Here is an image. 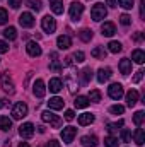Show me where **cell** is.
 Wrapping results in <instances>:
<instances>
[{"label": "cell", "instance_id": "cell-19", "mask_svg": "<svg viewBox=\"0 0 145 147\" xmlns=\"http://www.w3.org/2000/svg\"><path fill=\"white\" fill-rule=\"evenodd\" d=\"M101 33H103V36H113L116 33V26L113 22H104L101 26Z\"/></svg>", "mask_w": 145, "mask_h": 147}, {"label": "cell", "instance_id": "cell-49", "mask_svg": "<svg viewBox=\"0 0 145 147\" xmlns=\"http://www.w3.org/2000/svg\"><path fill=\"white\" fill-rule=\"evenodd\" d=\"M5 105H7V101H5V99H3V98H0V110H2V108H3V106H5Z\"/></svg>", "mask_w": 145, "mask_h": 147}, {"label": "cell", "instance_id": "cell-41", "mask_svg": "<svg viewBox=\"0 0 145 147\" xmlns=\"http://www.w3.org/2000/svg\"><path fill=\"white\" fill-rule=\"evenodd\" d=\"M119 22H121L123 26H130V24H132V17H130L128 14H123V16L119 17Z\"/></svg>", "mask_w": 145, "mask_h": 147}, {"label": "cell", "instance_id": "cell-10", "mask_svg": "<svg viewBox=\"0 0 145 147\" xmlns=\"http://www.w3.org/2000/svg\"><path fill=\"white\" fill-rule=\"evenodd\" d=\"M75 135H77V128L75 127H65L62 130V139H63L65 144H72Z\"/></svg>", "mask_w": 145, "mask_h": 147}, {"label": "cell", "instance_id": "cell-22", "mask_svg": "<svg viewBox=\"0 0 145 147\" xmlns=\"http://www.w3.org/2000/svg\"><path fill=\"white\" fill-rule=\"evenodd\" d=\"M50 7H51V10H53L56 16L63 14V2H62V0H50Z\"/></svg>", "mask_w": 145, "mask_h": 147}, {"label": "cell", "instance_id": "cell-35", "mask_svg": "<svg viewBox=\"0 0 145 147\" xmlns=\"http://www.w3.org/2000/svg\"><path fill=\"white\" fill-rule=\"evenodd\" d=\"M123 125H125V121H123V120L114 121V123H108V132H111V134H113V132H116V130H118L119 127H123Z\"/></svg>", "mask_w": 145, "mask_h": 147}, {"label": "cell", "instance_id": "cell-14", "mask_svg": "<svg viewBox=\"0 0 145 147\" xmlns=\"http://www.w3.org/2000/svg\"><path fill=\"white\" fill-rule=\"evenodd\" d=\"M56 46H58L60 50H68V48L72 46V39H70V36H65V34L58 36V39H56Z\"/></svg>", "mask_w": 145, "mask_h": 147}, {"label": "cell", "instance_id": "cell-34", "mask_svg": "<svg viewBox=\"0 0 145 147\" xmlns=\"http://www.w3.org/2000/svg\"><path fill=\"white\" fill-rule=\"evenodd\" d=\"M28 5H29L33 10H36V12L43 9V2H41V0H28Z\"/></svg>", "mask_w": 145, "mask_h": 147}, {"label": "cell", "instance_id": "cell-15", "mask_svg": "<svg viewBox=\"0 0 145 147\" xmlns=\"http://www.w3.org/2000/svg\"><path fill=\"white\" fill-rule=\"evenodd\" d=\"M118 67H119V72L123 74V75H128V74H132V60H128V58H121Z\"/></svg>", "mask_w": 145, "mask_h": 147}, {"label": "cell", "instance_id": "cell-38", "mask_svg": "<svg viewBox=\"0 0 145 147\" xmlns=\"http://www.w3.org/2000/svg\"><path fill=\"white\" fill-rule=\"evenodd\" d=\"M109 111H111L113 115H123L125 108H123L121 105H114V106H111V108H109Z\"/></svg>", "mask_w": 145, "mask_h": 147}, {"label": "cell", "instance_id": "cell-5", "mask_svg": "<svg viewBox=\"0 0 145 147\" xmlns=\"http://www.w3.org/2000/svg\"><path fill=\"white\" fill-rule=\"evenodd\" d=\"M41 28H43V31L44 33H55L56 31V21L51 17V16H44L43 19H41Z\"/></svg>", "mask_w": 145, "mask_h": 147}, {"label": "cell", "instance_id": "cell-1", "mask_svg": "<svg viewBox=\"0 0 145 147\" xmlns=\"http://www.w3.org/2000/svg\"><path fill=\"white\" fill-rule=\"evenodd\" d=\"M108 16V10H106V7H104V3H101V2H97L96 5H92V9H91V17L96 21V22H99V21H103L104 17Z\"/></svg>", "mask_w": 145, "mask_h": 147}, {"label": "cell", "instance_id": "cell-26", "mask_svg": "<svg viewBox=\"0 0 145 147\" xmlns=\"http://www.w3.org/2000/svg\"><path fill=\"white\" fill-rule=\"evenodd\" d=\"M79 75H80V79H82V80H80V82H82V84H84V86H85V84H89V80H91V79H92V70H91V69H89V67H85V69H84V70H82V72L79 74Z\"/></svg>", "mask_w": 145, "mask_h": 147}, {"label": "cell", "instance_id": "cell-44", "mask_svg": "<svg viewBox=\"0 0 145 147\" xmlns=\"http://www.w3.org/2000/svg\"><path fill=\"white\" fill-rule=\"evenodd\" d=\"M9 5H10L12 9H19V7L22 5V0H9Z\"/></svg>", "mask_w": 145, "mask_h": 147}, {"label": "cell", "instance_id": "cell-7", "mask_svg": "<svg viewBox=\"0 0 145 147\" xmlns=\"http://www.w3.org/2000/svg\"><path fill=\"white\" fill-rule=\"evenodd\" d=\"M82 14H84V5L80 2H72V5H70V19L77 22V21H80Z\"/></svg>", "mask_w": 145, "mask_h": 147}, {"label": "cell", "instance_id": "cell-50", "mask_svg": "<svg viewBox=\"0 0 145 147\" xmlns=\"http://www.w3.org/2000/svg\"><path fill=\"white\" fill-rule=\"evenodd\" d=\"M108 5L109 7H116V0H108Z\"/></svg>", "mask_w": 145, "mask_h": 147}, {"label": "cell", "instance_id": "cell-24", "mask_svg": "<svg viewBox=\"0 0 145 147\" xmlns=\"http://www.w3.org/2000/svg\"><path fill=\"white\" fill-rule=\"evenodd\" d=\"M132 60L135 62V63H138V65H142L145 62V53L142 50H133V53H132Z\"/></svg>", "mask_w": 145, "mask_h": 147}, {"label": "cell", "instance_id": "cell-21", "mask_svg": "<svg viewBox=\"0 0 145 147\" xmlns=\"http://www.w3.org/2000/svg\"><path fill=\"white\" fill-rule=\"evenodd\" d=\"M91 55H92L94 58H97V60H104L106 55H108V51L104 50V46H96V48L91 51Z\"/></svg>", "mask_w": 145, "mask_h": 147}, {"label": "cell", "instance_id": "cell-27", "mask_svg": "<svg viewBox=\"0 0 145 147\" xmlns=\"http://www.w3.org/2000/svg\"><path fill=\"white\" fill-rule=\"evenodd\" d=\"M10 128H12V120H10L9 116H0V130L7 132V130H10Z\"/></svg>", "mask_w": 145, "mask_h": 147}, {"label": "cell", "instance_id": "cell-17", "mask_svg": "<svg viewBox=\"0 0 145 147\" xmlns=\"http://www.w3.org/2000/svg\"><path fill=\"white\" fill-rule=\"evenodd\" d=\"M82 142V147H96L97 146V137L96 135H84L80 139Z\"/></svg>", "mask_w": 145, "mask_h": 147}, {"label": "cell", "instance_id": "cell-9", "mask_svg": "<svg viewBox=\"0 0 145 147\" xmlns=\"http://www.w3.org/2000/svg\"><path fill=\"white\" fill-rule=\"evenodd\" d=\"M19 135L22 139H31L34 135V125L33 123H22L19 127Z\"/></svg>", "mask_w": 145, "mask_h": 147}, {"label": "cell", "instance_id": "cell-32", "mask_svg": "<svg viewBox=\"0 0 145 147\" xmlns=\"http://www.w3.org/2000/svg\"><path fill=\"white\" fill-rule=\"evenodd\" d=\"M144 120H145V113L144 111H137V113L133 115V123H135L137 127H140V125L144 123Z\"/></svg>", "mask_w": 145, "mask_h": 147}, {"label": "cell", "instance_id": "cell-11", "mask_svg": "<svg viewBox=\"0 0 145 147\" xmlns=\"http://www.w3.org/2000/svg\"><path fill=\"white\" fill-rule=\"evenodd\" d=\"M33 92H34L36 98H44V94H46V87H44V80H43V79H38L36 82H34V86H33Z\"/></svg>", "mask_w": 145, "mask_h": 147}, {"label": "cell", "instance_id": "cell-3", "mask_svg": "<svg viewBox=\"0 0 145 147\" xmlns=\"http://www.w3.org/2000/svg\"><path fill=\"white\" fill-rule=\"evenodd\" d=\"M41 120H43L44 123H50L53 128H58V127L62 125V120H60L56 115H53L51 111H43V113H41Z\"/></svg>", "mask_w": 145, "mask_h": 147}, {"label": "cell", "instance_id": "cell-4", "mask_svg": "<svg viewBox=\"0 0 145 147\" xmlns=\"http://www.w3.org/2000/svg\"><path fill=\"white\" fill-rule=\"evenodd\" d=\"M28 115V105L26 103H15L14 108H12V118L14 120H22L24 116Z\"/></svg>", "mask_w": 145, "mask_h": 147}, {"label": "cell", "instance_id": "cell-12", "mask_svg": "<svg viewBox=\"0 0 145 147\" xmlns=\"http://www.w3.org/2000/svg\"><path fill=\"white\" fill-rule=\"evenodd\" d=\"M111 75H113V70H111L109 67L99 69V70H97V80H99L101 84H104V82H108L109 79H111Z\"/></svg>", "mask_w": 145, "mask_h": 147}, {"label": "cell", "instance_id": "cell-18", "mask_svg": "<svg viewBox=\"0 0 145 147\" xmlns=\"http://www.w3.org/2000/svg\"><path fill=\"white\" fill-rule=\"evenodd\" d=\"M91 123H94V115L92 113H82V115H79V125L85 127V125H91Z\"/></svg>", "mask_w": 145, "mask_h": 147}, {"label": "cell", "instance_id": "cell-33", "mask_svg": "<svg viewBox=\"0 0 145 147\" xmlns=\"http://www.w3.org/2000/svg\"><path fill=\"white\" fill-rule=\"evenodd\" d=\"M89 101H92V103H99V101H101V92H99L97 89H92V91L89 92Z\"/></svg>", "mask_w": 145, "mask_h": 147}, {"label": "cell", "instance_id": "cell-30", "mask_svg": "<svg viewBox=\"0 0 145 147\" xmlns=\"http://www.w3.org/2000/svg\"><path fill=\"white\" fill-rule=\"evenodd\" d=\"M108 50L111 51V53H119V51L123 50V46H121V43H119V41H109Z\"/></svg>", "mask_w": 145, "mask_h": 147}, {"label": "cell", "instance_id": "cell-28", "mask_svg": "<svg viewBox=\"0 0 145 147\" xmlns=\"http://www.w3.org/2000/svg\"><path fill=\"white\" fill-rule=\"evenodd\" d=\"M3 36L7 38L9 41H14L15 38H17V31H15V28H12V26H9L5 31H3Z\"/></svg>", "mask_w": 145, "mask_h": 147}, {"label": "cell", "instance_id": "cell-13", "mask_svg": "<svg viewBox=\"0 0 145 147\" xmlns=\"http://www.w3.org/2000/svg\"><path fill=\"white\" fill-rule=\"evenodd\" d=\"M26 51L31 55V57H39L41 55V46L38 45L36 41H29L26 45Z\"/></svg>", "mask_w": 145, "mask_h": 147}, {"label": "cell", "instance_id": "cell-36", "mask_svg": "<svg viewBox=\"0 0 145 147\" xmlns=\"http://www.w3.org/2000/svg\"><path fill=\"white\" fill-rule=\"evenodd\" d=\"M118 144H119V142H118L116 137H111V135H109V137L104 139V146L106 147H118Z\"/></svg>", "mask_w": 145, "mask_h": 147}, {"label": "cell", "instance_id": "cell-51", "mask_svg": "<svg viewBox=\"0 0 145 147\" xmlns=\"http://www.w3.org/2000/svg\"><path fill=\"white\" fill-rule=\"evenodd\" d=\"M133 39H135V41H140V39H142V34H140V33H137V34L133 36Z\"/></svg>", "mask_w": 145, "mask_h": 147}, {"label": "cell", "instance_id": "cell-48", "mask_svg": "<svg viewBox=\"0 0 145 147\" xmlns=\"http://www.w3.org/2000/svg\"><path fill=\"white\" fill-rule=\"evenodd\" d=\"M48 147H60V142H56L55 139H51V140L48 142Z\"/></svg>", "mask_w": 145, "mask_h": 147}, {"label": "cell", "instance_id": "cell-46", "mask_svg": "<svg viewBox=\"0 0 145 147\" xmlns=\"http://www.w3.org/2000/svg\"><path fill=\"white\" fill-rule=\"evenodd\" d=\"M73 118H75L73 110H67V111H65V120H68V121H70V120H73Z\"/></svg>", "mask_w": 145, "mask_h": 147}, {"label": "cell", "instance_id": "cell-8", "mask_svg": "<svg viewBox=\"0 0 145 147\" xmlns=\"http://www.w3.org/2000/svg\"><path fill=\"white\" fill-rule=\"evenodd\" d=\"M19 24L22 28H33L34 26V16L31 12H22L19 16Z\"/></svg>", "mask_w": 145, "mask_h": 147}, {"label": "cell", "instance_id": "cell-31", "mask_svg": "<svg viewBox=\"0 0 145 147\" xmlns=\"http://www.w3.org/2000/svg\"><path fill=\"white\" fill-rule=\"evenodd\" d=\"M79 38H80L84 43H89V41L92 39V31H91V29H82V31L79 33Z\"/></svg>", "mask_w": 145, "mask_h": 147}, {"label": "cell", "instance_id": "cell-16", "mask_svg": "<svg viewBox=\"0 0 145 147\" xmlns=\"http://www.w3.org/2000/svg\"><path fill=\"white\" fill-rule=\"evenodd\" d=\"M48 106H50V110H62V108L65 106V101H63L62 98L55 96V98H51V99L48 101Z\"/></svg>", "mask_w": 145, "mask_h": 147}, {"label": "cell", "instance_id": "cell-52", "mask_svg": "<svg viewBox=\"0 0 145 147\" xmlns=\"http://www.w3.org/2000/svg\"><path fill=\"white\" fill-rule=\"evenodd\" d=\"M19 147H29V144H28V142H21V144H19Z\"/></svg>", "mask_w": 145, "mask_h": 147}, {"label": "cell", "instance_id": "cell-45", "mask_svg": "<svg viewBox=\"0 0 145 147\" xmlns=\"http://www.w3.org/2000/svg\"><path fill=\"white\" fill-rule=\"evenodd\" d=\"M144 70H138V72L135 74V77H133V82H135V84H137V82H140V80H142V77H144Z\"/></svg>", "mask_w": 145, "mask_h": 147}, {"label": "cell", "instance_id": "cell-29", "mask_svg": "<svg viewBox=\"0 0 145 147\" xmlns=\"http://www.w3.org/2000/svg\"><path fill=\"white\" fill-rule=\"evenodd\" d=\"M135 142H137V146H144L145 144V132L142 128H137V132H135Z\"/></svg>", "mask_w": 145, "mask_h": 147}, {"label": "cell", "instance_id": "cell-20", "mask_svg": "<svg viewBox=\"0 0 145 147\" xmlns=\"http://www.w3.org/2000/svg\"><path fill=\"white\" fill-rule=\"evenodd\" d=\"M48 87H50V91H51V92H60V91H62V87H63V82H62L58 77H55V79H51V80H50Z\"/></svg>", "mask_w": 145, "mask_h": 147}, {"label": "cell", "instance_id": "cell-2", "mask_svg": "<svg viewBox=\"0 0 145 147\" xmlns=\"http://www.w3.org/2000/svg\"><path fill=\"white\" fill-rule=\"evenodd\" d=\"M0 82H2V89H3L7 94H14V92H15L14 80L10 79L9 72H2V74H0Z\"/></svg>", "mask_w": 145, "mask_h": 147}, {"label": "cell", "instance_id": "cell-37", "mask_svg": "<svg viewBox=\"0 0 145 147\" xmlns=\"http://www.w3.org/2000/svg\"><path fill=\"white\" fill-rule=\"evenodd\" d=\"M121 140H123V142H132V134H130V130H126V128L121 130Z\"/></svg>", "mask_w": 145, "mask_h": 147}, {"label": "cell", "instance_id": "cell-23", "mask_svg": "<svg viewBox=\"0 0 145 147\" xmlns=\"http://www.w3.org/2000/svg\"><path fill=\"white\" fill-rule=\"evenodd\" d=\"M137 101H138V92H137L135 89H132V91L126 94V105L132 108V106H135V105H137Z\"/></svg>", "mask_w": 145, "mask_h": 147}, {"label": "cell", "instance_id": "cell-40", "mask_svg": "<svg viewBox=\"0 0 145 147\" xmlns=\"http://www.w3.org/2000/svg\"><path fill=\"white\" fill-rule=\"evenodd\" d=\"M7 21H9V14L3 7H0V24H5Z\"/></svg>", "mask_w": 145, "mask_h": 147}, {"label": "cell", "instance_id": "cell-42", "mask_svg": "<svg viewBox=\"0 0 145 147\" xmlns=\"http://www.w3.org/2000/svg\"><path fill=\"white\" fill-rule=\"evenodd\" d=\"M50 69H51V70H53V72H62V69H63V67H62V65H60V63H58V62H56V60H55V62H51V63H50Z\"/></svg>", "mask_w": 145, "mask_h": 147}, {"label": "cell", "instance_id": "cell-43", "mask_svg": "<svg viewBox=\"0 0 145 147\" xmlns=\"http://www.w3.org/2000/svg\"><path fill=\"white\" fill-rule=\"evenodd\" d=\"M73 58H75V62H77V63H82V62H84V58H85V55H84V51H75Z\"/></svg>", "mask_w": 145, "mask_h": 147}, {"label": "cell", "instance_id": "cell-47", "mask_svg": "<svg viewBox=\"0 0 145 147\" xmlns=\"http://www.w3.org/2000/svg\"><path fill=\"white\" fill-rule=\"evenodd\" d=\"M9 51V45L5 41H0V53H7Z\"/></svg>", "mask_w": 145, "mask_h": 147}, {"label": "cell", "instance_id": "cell-6", "mask_svg": "<svg viewBox=\"0 0 145 147\" xmlns=\"http://www.w3.org/2000/svg\"><path fill=\"white\" fill-rule=\"evenodd\" d=\"M108 94L111 99H116V101H119L121 98H123V94H125V91H123V86L121 84H111L108 87Z\"/></svg>", "mask_w": 145, "mask_h": 147}, {"label": "cell", "instance_id": "cell-39", "mask_svg": "<svg viewBox=\"0 0 145 147\" xmlns=\"http://www.w3.org/2000/svg\"><path fill=\"white\" fill-rule=\"evenodd\" d=\"M119 7H123L125 10H130L133 7V0H119Z\"/></svg>", "mask_w": 145, "mask_h": 147}, {"label": "cell", "instance_id": "cell-25", "mask_svg": "<svg viewBox=\"0 0 145 147\" xmlns=\"http://www.w3.org/2000/svg\"><path fill=\"white\" fill-rule=\"evenodd\" d=\"M89 103H91V101H89V98H85V96H77L75 101H73L75 108H87Z\"/></svg>", "mask_w": 145, "mask_h": 147}]
</instances>
